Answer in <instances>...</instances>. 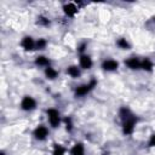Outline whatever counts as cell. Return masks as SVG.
<instances>
[{"label":"cell","mask_w":155,"mask_h":155,"mask_svg":"<svg viewBox=\"0 0 155 155\" xmlns=\"http://www.w3.org/2000/svg\"><path fill=\"white\" fill-rule=\"evenodd\" d=\"M119 117L121 120V131L124 136H131L138 122V117L132 113L128 107H121L119 109Z\"/></svg>","instance_id":"1"},{"label":"cell","mask_w":155,"mask_h":155,"mask_svg":"<svg viewBox=\"0 0 155 155\" xmlns=\"http://www.w3.org/2000/svg\"><path fill=\"white\" fill-rule=\"evenodd\" d=\"M97 84H98L97 79L92 78V79H90L87 82L76 86L75 90H74V97H76V98H82V97L87 96V94L97 86Z\"/></svg>","instance_id":"2"},{"label":"cell","mask_w":155,"mask_h":155,"mask_svg":"<svg viewBox=\"0 0 155 155\" xmlns=\"http://www.w3.org/2000/svg\"><path fill=\"white\" fill-rule=\"evenodd\" d=\"M46 119H47L48 125L52 128H58L62 125V122H63V117H62L59 110L56 109V108L46 109Z\"/></svg>","instance_id":"3"},{"label":"cell","mask_w":155,"mask_h":155,"mask_svg":"<svg viewBox=\"0 0 155 155\" xmlns=\"http://www.w3.org/2000/svg\"><path fill=\"white\" fill-rule=\"evenodd\" d=\"M19 108H21V110H23L25 113H31L38 108V102L33 96L25 94L22 97V99L19 102Z\"/></svg>","instance_id":"4"},{"label":"cell","mask_w":155,"mask_h":155,"mask_svg":"<svg viewBox=\"0 0 155 155\" xmlns=\"http://www.w3.org/2000/svg\"><path fill=\"white\" fill-rule=\"evenodd\" d=\"M48 134H50V130L47 126H45L44 124H40L38 125L34 130H33V137L35 140L38 142H45L47 138H48Z\"/></svg>","instance_id":"5"},{"label":"cell","mask_w":155,"mask_h":155,"mask_svg":"<svg viewBox=\"0 0 155 155\" xmlns=\"http://www.w3.org/2000/svg\"><path fill=\"white\" fill-rule=\"evenodd\" d=\"M19 45H21L22 50L25 51V52H31V51L36 50V48H35L36 40H35L33 36H30V35H24V36L21 39Z\"/></svg>","instance_id":"6"},{"label":"cell","mask_w":155,"mask_h":155,"mask_svg":"<svg viewBox=\"0 0 155 155\" xmlns=\"http://www.w3.org/2000/svg\"><path fill=\"white\" fill-rule=\"evenodd\" d=\"M120 64L116 59L114 58H105L103 59V62L101 63V68L104 70V71H108V73H113V71H116L119 69Z\"/></svg>","instance_id":"7"},{"label":"cell","mask_w":155,"mask_h":155,"mask_svg":"<svg viewBox=\"0 0 155 155\" xmlns=\"http://www.w3.org/2000/svg\"><path fill=\"white\" fill-rule=\"evenodd\" d=\"M62 10H63V13H64L67 17L73 18V17H75V16L78 15V12H79V6H78V4H75V2H65V4L63 5Z\"/></svg>","instance_id":"8"},{"label":"cell","mask_w":155,"mask_h":155,"mask_svg":"<svg viewBox=\"0 0 155 155\" xmlns=\"http://www.w3.org/2000/svg\"><path fill=\"white\" fill-rule=\"evenodd\" d=\"M79 67L82 70H90L93 67V59L91 58L90 54L84 53L79 56Z\"/></svg>","instance_id":"9"},{"label":"cell","mask_w":155,"mask_h":155,"mask_svg":"<svg viewBox=\"0 0 155 155\" xmlns=\"http://www.w3.org/2000/svg\"><path fill=\"white\" fill-rule=\"evenodd\" d=\"M140 62H142L140 58L132 56V57H128L125 59V65L131 70H139L140 69Z\"/></svg>","instance_id":"10"},{"label":"cell","mask_w":155,"mask_h":155,"mask_svg":"<svg viewBox=\"0 0 155 155\" xmlns=\"http://www.w3.org/2000/svg\"><path fill=\"white\" fill-rule=\"evenodd\" d=\"M81 70H82V69H81L79 65H76V64H70V65L67 67L65 73H67V75H68L69 78H71V79H79V78L81 76Z\"/></svg>","instance_id":"11"},{"label":"cell","mask_w":155,"mask_h":155,"mask_svg":"<svg viewBox=\"0 0 155 155\" xmlns=\"http://www.w3.org/2000/svg\"><path fill=\"white\" fill-rule=\"evenodd\" d=\"M69 155H86V148L82 142H76L69 149Z\"/></svg>","instance_id":"12"},{"label":"cell","mask_w":155,"mask_h":155,"mask_svg":"<svg viewBox=\"0 0 155 155\" xmlns=\"http://www.w3.org/2000/svg\"><path fill=\"white\" fill-rule=\"evenodd\" d=\"M34 64H35V67H38V68H47V67H50L51 65V61H50V58L47 57V56H44V54H39V56H36L35 58H34Z\"/></svg>","instance_id":"13"},{"label":"cell","mask_w":155,"mask_h":155,"mask_svg":"<svg viewBox=\"0 0 155 155\" xmlns=\"http://www.w3.org/2000/svg\"><path fill=\"white\" fill-rule=\"evenodd\" d=\"M44 75H45V78H46L47 80L53 81V80H56V79L58 78L59 73H58V70H57L54 67L50 65V67H47V68L44 69Z\"/></svg>","instance_id":"14"},{"label":"cell","mask_w":155,"mask_h":155,"mask_svg":"<svg viewBox=\"0 0 155 155\" xmlns=\"http://www.w3.org/2000/svg\"><path fill=\"white\" fill-rule=\"evenodd\" d=\"M140 69L144 70V71L151 73V71L154 70V63H153V61H151L149 57L143 58L142 62H140Z\"/></svg>","instance_id":"15"},{"label":"cell","mask_w":155,"mask_h":155,"mask_svg":"<svg viewBox=\"0 0 155 155\" xmlns=\"http://www.w3.org/2000/svg\"><path fill=\"white\" fill-rule=\"evenodd\" d=\"M69 150L61 143H54L53 147H52V155H65Z\"/></svg>","instance_id":"16"},{"label":"cell","mask_w":155,"mask_h":155,"mask_svg":"<svg viewBox=\"0 0 155 155\" xmlns=\"http://www.w3.org/2000/svg\"><path fill=\"white\" fill-rule=\"evenodd\" d=\"M116 46L120 48V50H124V51H127V50H131V42L126 39V38H119L116 41H115Z\"/></svg>","instance_id":"17"},{"label":"cell","mask_w":155,"mask_h":155,"mask_svg":"<svg viewBox=\"0 0 155 155\" xmlns=\"http://www.w3.org/2000/svg\"><path fill=\"white\" fill-rule=\"evenodd\" d=\"M62 124L64 125V128H65V131L68 133H71L73 132V130H74V121H73V119L70 116H64Z\"/></svg>","instance_id":"18"},{"label":"cell","mask_w":155,"mask_h":155,"mask_svg":"<svg viewBox=\"0 0 155 155\" xmlns=\"http://www.w3.org/2000/svg\"><path fill=\"white\" fill-rule=\"evenodd\" d=\"M46 47H47V40H46L45 38H39V39H36L35 48H36L38 51H44Z\"/></svg>","instance_id":"19"},{"label":"cell","mask_w":155,"mask_h":155,"mask_svg":"<svg viewBox=\"0 0 155 155\" xmlns=\"http://www.w3.org/2000/svg\"><path fill=\"white\" fill-rule=\"evenodd\" d=\"M50 19L47 18V17H45V16H39L38 17V24L39 25H42V27H48L50 25Z\"/></svg>","instance_id":"20"},{"label":"cell","mask_w":155,"mask_h":155,"mask_svg":"<svg viewBox=\"0 0 155 155\" xmlns=\"http://www.w3.org/2000/svg\"><path fill=\"white\" fill-rule=\"evenodd\" d=\"M86 48H87V42L86 41H82V42H80L79 45H78V52H79V54H84L85 53V51H86Z\"/></svg>","instance_id":"21"},{"label":"cell","mask_w":155,"mask_h":155,"mask_svg":"<svg viewBox=\"0 0 155 155\" xmlns=\"http://www.w3.org/2000/svg\"><path fill=\"white\" fill-rule=\"evenodd\" d=\"M148 147L155 148V133L150 134V137H149V140H148Z\"/></svg>","instance_id":"22"},{"label":"cell","mask_w":155,"mask_h":155,"mask_svg":"<svg viewBox=\"0 0 155 155\" xmlns=\"http://www.w3.org/2000/svg\"><path fill=\"white\" fill-rule=\"evenodd\" d=\"M153 21H154V23H155V16H154V17H153Z\"/></svg>","instance_id":"23"}]
</instances>
